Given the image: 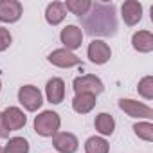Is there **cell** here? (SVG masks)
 Instances as JSON below:
<instances>
[{
    "label": "cell",
    "instance_id": "obj_1",
    "mask_svg": "<svg viewBox=\"0 0 153 153\" xmlns=\"http://www.w3.org/2000/svg\"><path fill=\"white\" fill-rule=\"evenodd\" d=\"M81 25L90 36H114L117 33L115 4H92L90 11L81 16Z\"/></svg>",
    "mask_w": 153,
    "mask_h": 153
},
{
    "label": "cell",
    "instance_id": "obj_2",
    "mask_svg": "<svg viewBox=\"0 0 153 153\" xmlns=\"http://www.w3.org/2000/svg\"><path fill=\"white\" fill-rule=\"evenodd\" d=\"M59 126H61V119L52 110H45L34 117V131L42 137H54Z\"/></svg>",
    "mask_w": 153,
    "mask_h": 153
},
{
    "label": "cell",
    "instance_id": "obj_3",
    "mask_svg": "<svg viewBox=\"0 0 153 153\" xmlns=\"http://www.w3.org/2000/svg\"><path fill=\"white\" fill-rule=\"evenodd\" d=\"M72 88L76 94H92V96H97L105 90V85L103 81L94 74H85V76H79L76 78L74 83H72Z\"/></svg>",
    "mask_w": 153,
    "mask_h": 153
},
{
    "label": "cell",
    "instance_id": "obj_4",
    "mask_svg": "<svg viewBox=\"0 0 153 153\" xmlns=\"http://www.w3.org/2000/svg\"><path fill=\"white\" fill-rule=\"evenodd\" d=\"M18 101L20 105L27 110V112H36L42 105H43V99H42V92L33 87V85H24L20 87L18 90Z\"/></svg>",
    "mask_w": 153,
    "mask_h": 153
},
{
    "label": "cell",
    "instance_id": "obj_5",
    "mask_svg": "<svg viewBox=\"0 0 153 153\" xmlns=\"http://www.w3.org/2000/svg\"><path fill=\"white\" fill-rule=\"evenodd\" d=\"M119 108L130 115V117H135V119H140V117H146V119H151L153 117V110L140 103V101H133V99H121L119 101Z\"/></svg>",
    "mask_w": 153,
    "mask_h": 153
},
{
    "label": "cell",
    "instance_id": "obj_6",
    "mask_svg": "<svg viewBox=\"0 0 153 153\" xmlns=\"http://www.w3.org/2000/svg\"><path fill=\"white\" fill-rule=\"evenodd\" d=\"M24 7L18 0H0V22L15 24L20 20Z\"/></svg>",
    "mask_w": 153,
    "mask_h": 153
},
{
    "label": "cell",
    "instance_id": "obj_7",
    "mask_svg": "<svg viewBox=\"0 0 153 153\" xmlns=\"http://www.w3.org/2000/svg\"><path fill=\"white\" fill-rule=\"evenodd\" d=\"M59 40L65 45V49L72 52L74 49H79L81 47V43H83V31L78 25H67V27L61 29Z\"/></svg>",
    "mask_w": 153,
    "mask_h": 153
},
{
    "label": "cell",
    "instance_id": "obj_8",
    "mask_svg": "<svg viewBox=\"0 0 153 153\" xmlns=\"http://www.w3.org/2000/svg\"><path fill=\"white\" fill-rule=\"evenodd\" d=\"M49 63L56 65V67H61V68H70V67H76V65H79L81 59L76 56L74 52L67 51V49H56L49 54Z\"/></svg>",
    "mask_w": 153,
    "mask_h": 153
},
{
    "label": "cell",
    "instance_id": "obj_9",
    "mask_svg": "<svg viewBox=\"0 0 153 153\" xmlns=\"http://www.w3.org/2000/svg\"><path fill=\"white\" fill-rule=\"evenodd\" d=\"M52 144L59 153H76L78 146H79L78 137L74 133H68V131H58L52 137Z\"/></svg>",
    "mask_w": 153,
    "mask_h": 153
},
{
    "label": "cell",
    "instance_id": "obj_10",
    "mask_svg": "<svg viewBox=\"0 0 153 153\" xmlns=\"http://www.w3.org/2000/svg\"><path fill=\"white\" fill-rule=\"evenodd\" d=\"M112 56V51L108 47V43H105L103 40H92L88 45V59L96 65H105Z\"/></svg>",
    "mask_w": 153,
    "mask_h": 153
},
{
    "label": "cell",
    "instance_id": "obj_11",
    "mask_svg": "<svg viewBox=\"0 0 153 153\" xmlns=\"http://www.w3.org/2000/svg\"><path fill=\"white\" fill-rule=\"evenodd\" d=\"M2 117H4V123L7 126L9 131H16V130H22L27 123V117L24 115V112L16 106H7L4 112H2Z\"/></svg>",
    "mask_w": 153,
    "mask_h": 153
},
{
    "label": "cell",
    "instance_id": "obj_12",
    "mask_svg": "<svg viewBox=\"0 0 153 153\" xmlns=\"http://www.w3.org/2000/svg\"><path fill=\"white\" fill-rule=\"evenodd\" d=\"M121 16L126 25H135L142 18V4L137 0H126L121 7Z\"/></svg>",
    "mask_w": 153,
    "mask_h": 153
},
{
    "label": "cell",
    "instance_id": "obj_13",
    "mask_svg": "<svg viewBox=\"0 0 153 153\" xmlns=\"http://www.w3.org/2000/svg\"><path fill=\"white\" fill-rule=\"evenodd\" d=\"M45 94H47V101L52 105H59L65 97V83L61 78H51L47 81L45 87Z\"/></svg>",
    "mask_w": 153,
    "mask_h": 153
},
{
    "label": "cell",
    "instance_id": "obj_14",
    "mask_svg": "<svg viewBox=\"0 0 153 153\" xmlns=\"http://www.w3.org/2000/svg\"><path fill=\"white\" fill-rule=\"evenodd\" d=\"M131 45L139 52H151L153 51V34L149 31H137L131 36Z\"/></svg>",
    "mask_w": 153,
    "mask_h": 153
},
{
    "label": "cell",
    "instance_id": "obj_15",
    "mask_svg": "<svg viewBox=\"0 0 153 153\" xmlns=\"http://www.w3.org/2000/svg\"><path fill=\"white\" fill-rule=\"evenodd\" d=\"M96 103H97L96 96H92V94H76V97L72 99V108H74V112L83 115V114L92 112Z\"/></svg>",
    "mask_w": 153,
    "mask_h": 153
},
{
    "label": "cell",
    "instance_id": "obj_16",
    "mask_svg": "<svg viewBox=\"0 0 153 153\" xmlns=\"http://www.w3.org/2000/svg\"><path fill=\"white\" fill-rule=\"evenodd\" d=\"M65 16H67V9H65L63 2H51L45 9V20L51 25L61 24L65 20Z\"/></svg>",
    "mask_w": 153,
    "mask_h": 153
},
{
    "label": "cell",
    "instance_id": "obj_17",
    "mask_svg": "<svg viewBox=\"0 0 153 153\" xmlns=\"http://www.w3.org/2000/svg\"><path fill=\"white\" fill-rule=\"evenodd\" d=\"M94 126H96V130H97L101 135H112L114 130H115V121H114V117H112L110 114L103 112V114H99V115L96 117Z\"/></svg>",
    "mask_w": 153,
    "mask_h": 153
},
{
    "label": "cell",
    "instance_id": "obj_18",
    "mask_svg": "<svg viewBox=\"0 0 153 153\" xmlns=\"http://www.w3.org/2000/svg\"><path fill=\"white\" fill-rule=\"evenodd\" d=\"M63 6H65V9H68L70 13H74L76 16L81 18V16H85L90 11L92 2H90V0H67Z\"/></svg>",
    "mask_w": 153,
    "mask_h": 153
},
{
    "label": "cell",
    "instance_id": "obj_19",
    "mask_svg": "<svg viewBox=\"0 0 153 153\" xmlns=\"http://www.w3.org/2000/svg\"><path fill=\"white\" fill-rule=\"evenodd\" d=\"M110 146L103 137H88L85 142V153H108Z\"/></svg>",
    "mask_w": 153,
    "mask_h": 153
},
{
    "label": "cell",
    "instance_id": "obj_20",
    "mask_svg": "<svg viewBox=\"0 0 153 153\" xmlns=\"http://www.w3.org/2000/svg\"><path fill=\"white\" fill-rule=\"evenodd\" d=\"M2 153H29V142L24 137H13L9 139Z\"/></svg>",
    "mask_w": 153,
    "mask_h": 153
},
{
    "label": "cell",
    "instance_id": "obj_21",
    "mask_svg": "<svg viewBox=\"0 0 153 153\" xmlns=\"http://www.w3.org/2000/svg\"><path fill=\"white\" fill-rule=\"evenodd\" d=\"M133 131L139 139L151 142L153 140V124L151 123H135L133 124Z\"/></svg>",
    "mask_w": 153,
    "mask_h": 153
},
{
    "label": "cell",
    "instance_id": "obj_22",
    "mask_svg": "<svg viewBox=\"0 0 153 153\" xmlns=\"http://www.w3.org/2000/svg\"><path fill=\"white\" fill-rule=\"evenodd\" d=\"M137 90L144 99H153V78L151 76H144V78L139 81Z\"/></svg>",
    "mask_w": 153,
    "mask_h": 153
},
{
    "label": "cell",
    "instance_id": "obj_23",
    "mask_svg": "<svg viewBox=\"0 0 153 153\" xmlns=\"http://www.w3.org/2000/svg\"><path fill=\"white\" fill-rule=\"evenodd\" d=\"M11 42H13L11 33H9L7 29H4V27H0V52L6 51V49L11 45Z\"/></svg>",
    "mask_w": 153,
    "mask_h": 153
},
{
    "label": "cell",
    "instance_id": "obj_24",
    "mask_svg": "<svg viewBox=\"0 0 153 153\" xmlns=\"http://www.w3.org/2000/svg\"><path fill=\"white\" fill-rule=\"evenodd\" d=\"M9 137V130L4 123V117H2V112H0V139H7Z\"/></svg>",
    "mask_w": 153,
    "mask_h": 153
},
{
    "label": "cell",
    "instance_id": "obj_25",
    "mask_svg": "<svg viewBox=\"0 0 153 153\" xmlns=\"http://www.w3.org/2000/svg\"><path fill=\"white\" fill-rule=\"evenodd\" d=\"M0 90H2V81H0Z\"/></svg>",
    "mask_w": 153,
    "mask_h": 153
},
{
    "label": "cell",
    "instance_id": "obj_26",
    "mask_svg": "<svg viewBox=\"0 0 153 153\" xmlns=\"http://www.w3.org/2000/svg\"><path fill=\"white\" fill-rule=\"evenodd\" d=\"M0 153H2V148H0Z\"/></svg>",
    "mask_w": 153,
    "mask_h": 153
}]
</instances>
